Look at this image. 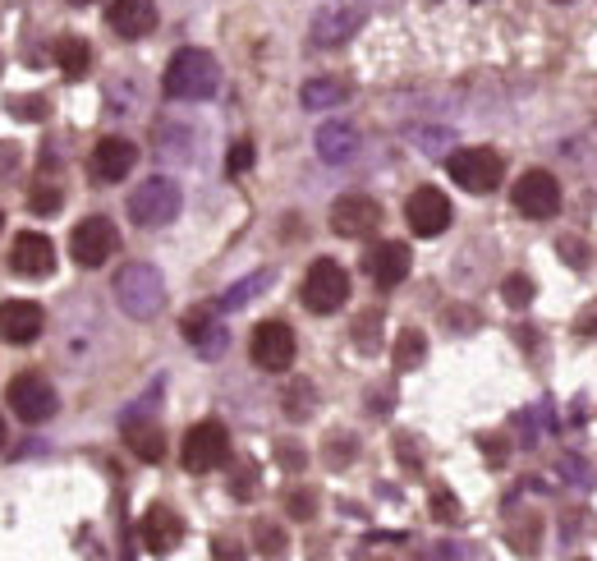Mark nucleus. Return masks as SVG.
<instances>
[{
  "instance_id": "obj_1",
  "label": "nucleus",
  "mask_w": 597,
  "mask_h": 561,
  "mask_svg": "<svg viewBox=\"0 0 597 561\" xmlns=\"http://www.w3.org/2000/svg\"><path fill=\"white\" fill-rule=\"evenodd\" d=\"M166 97L175 102H207L216 88H221V65H216L212 51L203 46H180L166 65V79H161Z\"/></svg>"
},
{
  "instance_id": "obj_2",
  "label": "nucleus",
  "mask_w": 597,
  "mask_h": 561,
  "mask_svg": "<svg viewBox=\"0 0 597 561\" xmlns=\"http://www.w3.org/2000/svg\"><path fill=\"white\" fill-rule=\"evenodd\" d=\"M115 304L134 322H147L157 318L161 304H166V281L152 263H124L115 272Z\"/></svg>"
},
{
  "instance_id": "obj_3",
  "label": "nucleus",
  "mask_w": 597,
  "mask_h": 561,
  "mask_svg": "<svg viewBox=\"0 0 597 561\" xmlns=\"http://www.w3.org/2000/svg\"><path fill=\"white\" fill-rule=\"evenodd\" d=\"M180 207H184L180 184L166 180V175H152V180H143L134 194H129V221L143 230H157L180 217Z\"/></svg>"
},
{
  "instance_id": "obj_4",
  "label": "nucleus",
  "mask_w": 597,
  "mask_h": 561,
  "mask_svg": "<svg viewBox=\"0 0 597 561\" xmlns=\"http://www.w3.org/2000/svg\"><path fill=\"white\" fill-rule=\"evenodd\" d=\"M308 313H336L345 309V299H350V272L336 263V258H317L313 267L304 272V290H299Z\"/></svg>"
},
{
  "instance_id": "obj_5",
  "label": "nucleus",
  "mask_w": 597,
  "mask_h": 561,
  "mask_svg": "<svg viewBox=\"0 0 597 561\" xmlns=\"http://www.w3.org/2000/svg\"><path fill=\"white\" fill-rule=\"evenodd\" d=\"M184 470L189 474H207V470H221L230 460V433L221 419H203V424H193L189 433H184Z\"/></svg>"
},
{
  "instance_id": "obj_6",
  "label": "nucleus",
  "mask_w": 597,
  "mask_h": 561,
  "mask_svg": "<svg viewBox=\"0 0 597 561\" xmlns=\"http://www.w3.org/2000/svg\"><path fill=\"white\" fill-rule=\"evenodd\" d=\"M510 203H515L519 217L529 221H552L556 212H561V184H556L552 171H524L515 180V189H510Z\"/></svg>"
},
{
  "instance_id": "obj_7",
  "label": "nucleus",
  "mask_w": 597,
  "mask_h": 561,
  "mask_svg": "<svg viewBox=\"0 0 597 561\" xmlns=\"http://www.w3.org/2000/svg\"><path fill=\"white\" fill-rule=\"evenodd\" d=\"M446 171L464 194H492L501 184V152L496 148H464L446 157Z\"/></svg>"
},
{
  "instance_id": "obj_8",
  "label": "nucleus",
  "mask_w": 597,
  "mask_h": 561,
  "mask_svg": "<svg viewBox=\"0 0 597 561\" xmlns=\"http://www.w3.org/2000/svg\"><path fill=\"white\" fill-rule=\"evenodd\" d=\"M248 355H253V364L262 368V373H285V368L294 364V355H299V341H294L290 322L281 318H267L253 327V341H248Z\"/></svg>"
},
{
  "instance_id": "obj_9",
  "label": "nucleus",
  "mask_w": 597,
  "mask_h": 561,
  "mask_svg": "<svg viewBox=\"0 0 597 561\" xmlns=\"http://www.w3.org/2000/svg\"><path fill=\"white\" fill-rule=\"evenodd\" d=\"M115 249H120V230H115L111 217H88V221L74 226V235H69V253H74V263L79 267L111 263Z\"/></svg>"
},
{
  "instance_id": "obj_10",
  "label": "nucleus",
  "mask_w": 597,
  "mask_h": 561,
  "mask_svg": "<svg viewBox=\"0 0 597 561\" xmlns=\"http://www.w3.org/2000/svg\"><path fill=\"white\" fill-rule=\"evenodd\" d=\"M10 410L19 414L23 424H46V419L60 410V396L42 373H19V378L10 382Z\"/></svg>"
},
{
  "instance_id": "obj_11",
  "label": "nucleus",
  "mask_w": 597,
  "mask_h": 561,
  "mask_svg": "<svg viewBox=\"0 0 597 561\" xmlns=\"http://www.w3.org/2000/svg\"><path fill=\"white\" fill-rule=\"evenodd\" d=\"M405 221H409V230H414L418 240H432V235H441V230L451 226V198L441 194L437 184H423V189L409 194Z\"/></svg>"
},
{
  "instance_id": "obj_12",
  "label": "nucleus",
  "mask_w": 597,
  "mask_h": 561,
  "mask_svg": "<svg viewBox=\"0 0 597 561\" xmlns=\"http://www.w3.org/2000/svg\"><path fill=\"white\" fill-rule=\"evenodd\" d=\"M377 226H382V207L372 203L368 194H345L331 207V230L345 235V240H368Z\"/></svg>"
},
{
  "instance_id": "obj_13",
  "label": "nucleus",
  "mask_w": 597,
  "mask_h": 561,
  "mask_svg": "<svg viewBox=\"0 0 597 561\" xmlns=\"http://www.w3.org/2000/svg\"><path fill=\"white\" fill-rule=\"evenodd\" d=\"M134 161H138V148L129 143V138L111 134V138H97V148H92L88 157V171L97 184H120L124 175L134 171Z\"/></svg>"
},
{
  "instance_id": "obj_14",
  "label": "nucleus",
  "mask_w": 597,
  "mask_h": 561,
  "mask_svg": "<svg viewBox=\"0 0 597 561\" xmlns=\"http://www.w3.org/2000/svg\"><path fill=\"white\" fill-rule=\"evenodd\" d=\"M46 327L42 304L33 299H5L0 304V341L5 345H33Z\"/></svg>"
},
{
  "instance_id": "obj_15",
  "label": "nucleus",
  "mask_w": 597,
  "mask_h": 561,
  "mask_svg": "<svg viewBox=\"0 0 597 561\" xmlns=\"http://www.w3.org/2000/svg\"><path fill=\"white\" fill-rule=\"evenodd\" d=\"M368 272H372V281H377L382 290H395L409 272H414V249H409L405 240H382V244H372V253H368Z\"/></svg>"
},
{
  "instance_id": "obj_16",
  "label": "nucleus",
  "mask_w": 597,
  "mask_h": 561,
  "mask_svg": "<svg viewBox=\"0 0 597 561\" xmlns=\"http://www.w3.org/2000/svg\"><path fill=\"white\" fill-rule=\"evenodd\" d=\"M138 539L147 543V552H175L184 543V520H180V511L175 506H166V502H157L152 511L143 516V525H138Z\"/></svg>"
},
{
  "instance_id": "obj_17",
  "label": "nucleus",
  "mask_w": 597,
  "mask_h": 561,
  "mask_svg": "<svg viewBox=\"0 0 597 561\" xmlns=\"http://www.w3.org/2000/svg\"><path fill=\"white\" fill-rule=\"evenodd\" d=\"M106 23L115 28V37L138 42L157 28V0H111L106 5Z\"/></svg>"
},
{
  "instance_id": "obj_18",
  "label": "nucleus",
  "mask_w": 597,
  "mask_h": 561,
  "mask_svg": "<svg viewBox=\"0 0 597 561\" xmlns=\"http://www.w3.org/2000/svg\"><path fill=\"white\" fill-rule=\"evenodd\" d=\"M10 267L19 276H51L56 272V244L37 235V230H23V235H14Z\"/></svg>"
},
{
  "instance_id": "obj_19",
  "label": "nucleus",
  "mask_w": 597,
  "mask_h": 561,
  "mask_svg": "<svg viewBox=\"0 0 597 561\" xmlns=\"http://www.w3.org/2000/svg\"><path fill=\"white\" fill-rule=\"evenodd\" d=\"M363 28V5H327L313 14V42L317 46H340Z\"/></svg>"
},
{
  "instance_id": "obj_20",
  "label": "nucleus",
  "mask_w": 597,
  "mask_h": 561,
  "mask_svg": "<svg viewBox=\"0 0 597 561\" xmlns=\"http://www.w3.org/2000/svg\"><path fill=\"white\" fill-rule=\"evenodd\" d=\"M180 332L189 345H198V355L203 359H221L226 355V327L216 322L212 309H189L180 322Z\"/></svg>"
},
{
  "instance_id": "obj_21",
  "label": "nucleus",
  "mask_w": 597,
  "mask_h": 561,
  "mask_svg": "<svg viewBox=\"0 0 597 561\" xmlns=\"http://www.w3.org/2000/svg\"><path fill=\"white\" fill-rule=\"evenodd\" d=\"M313 143H317V157L331 161V166H340V161H350L354 152H359V134H354V125H345V120L322 125Z\"/></svg>"
},
{
  "instance_id": "obj_22",
  "label": "nucleus",
  "mask_w": 597,
  "mask_h": 561,
  "mask_svg": "<svg viewBox=\"0 0 597 561\" xmlns=\"http://www.w3.org/2000/svg\"><path fill=\"white\" fill-rule=\"evenodd\" d=\"M124 442H129V451H134L138 460H147V465H157V460L166 456V433H161L157 424L129 419V424H124Z\"/></svg>"
},
{
  "instance_id": "obj_23",
  "label": "nucleus",
  "mask_w": 597,
  "mask_h": 561,
  "mask_svg": "<svg viewBox=\"0 0 597 561\" xmlns=\"http://www.w3.org/2000/svg\"><path fill=\"white\" fill-rule=\"evenodd\" d=\"M299 102H304L308 111H331V106L350 102V83L345 79H308L304 88H299Z\"/></svg>"
},
{
  "instance_id": "obj_24",
  "label": "nucleus",
  "mask_w": 597,
  "mask_h": 561,
  "mask_svg": "<svg viewBox=\"0 0 597 561\" xmlns=\"http://www.w3.org/2000/svg\"><path fill=\"white\" fill-rule=\"evenodd\" d=\"M56 65L65 79H88V69H92V46L83 42V37H60L56 42Z\"/></svg>"
},
{
  "instance_id": "obj_25",
  "label": "nucleus",
  "mask_w": 597,
  "mask_h": 561,
  "mask_svg": "<svg viewBox=\"0 0 597 561\" xmlns=\"http://www.w3.org/2000/svg\"><path fill=\"white\" fill-rule=\"evenodd\" d=\"M391 359H395V368H400V373H414V368L428 359V336L418 332V327H405V332L395 336Z\"/></svg>"
},
{
  "instance_id": "obj_26",
  "label": "nucleus",
  "mask_w": 597,
  "mask_h": 561,
  "mask_svg": "<svg viewBox=\"0 0 597 561\" xmlns=\"http://www.w3.org/2000/svg\"><path fill=\"white\" fill-rule=\"evenodd\" d=\"M281 405H285V414H290L294 424H304L308 414L317 410V387L308 378H294L290 387H285V401Z\"/></svg>"
},
{
  "instance_id": "obj_27",
  "label": "nucleus",
  "mask_w": 597,
  "mask_h": 561,
  "mask_svg": "<svg viewBox=\"0 0 597 561\" xmlns=\"http://www.w3.org/2000/svg\"><path fill=\"white\" fill-rule=\"evenodd\" d=\"M267 281H271L267 267H262V272H253V276H244L235 290H226V295H221V309H244L248 299H258L262 290H267Z\"/></svg>"
},
{
  "instance_id": "obj_28",
  "label": "nucleus",
  "mask_w": 597,
  "mask_h": 561,
  "mask_svg": "<svg viewBox=\"0 0 597 561\" xmlns=\"http://www.w3.org/2000/svg\"><path fill=\"white\" fill-rule=\"evenodd\" d=\"M501 299H506L510 309H529L533 299H538V286H533V276L510 272L506 281H501Z\"/></svg>"
},
{
  "instance_id": "obj_29",
  "label": "nucleus",
  "mask_w": 597,
  "mask_h": 561,
  "mask_svg": "<svg viewBox=\"0 0 597 561\" xmlns=\"http://www.w3.org/2000/svg\"><path fill=\"white\" fill-rule=\"evenodd\" d=\"M60 203H65V189H60V184H37L33 194H28V212H33V217H56Z\"/></svg>"
},
{
  "instance_id": "obj_30",
  "label": "nucleus",
  "mask_w": 597,
  "mask_h": 561,
  "mask_svg": "<svg viewBox=\"0 0 597 561\" xmlns=\"http://www.w3.org/2000/svg\"><path fill=\"white\" fill-rule=\"evenodd\" d=\"M5 111L14 115V120H28V125H37V120H46V115H51V102H46V97H10V106H5Z\"/></svg>"
},
{
  "instance_id": "obj_31",
  "label": "nucleus",
  "mask_w": 597,
  "mask_h": 561,
  "mask_svg": "<svg viewBox=\"0 0 597 561\" xmlns=\"http://www.w3.org/2000/svg\"><path fill=\"white\" fill-rule=\"evenodd\" d=\"M253 539H258V552L262 557H281L285 552V529L281 525H271V520H258V525H253Z\"/></svg>"
},
{
  "instance_id": "obj_32",
  "label": "nucleus",
  "mask_w": 597,
  "mask_h": 561,
  "mask_svg": "<svg viewBox=\"0 0 597 561\" xmlns=\"http://www.w3.org/2000/svg\"><path fill=\"white\" fill-rule=\"evenodd\" d=\"M428 511H432V520H441V525H455V520H460V497H455L451 488H432Z\"/></svg>"
},
{
  "instance_id": "obj_33",
  "label": "nucleus",
  "mask_w": 597,
  "mask_h": 561,
  "mask_svg": "<svg viewBox=\"0 0 597 561\" xmlns=\"http://www.w3.org/2000/svg\"><path fill=\"white\" fill-rule=\"evenodd\" d=\"M556 253H561V263L575 267V272H584V267L593 263V253H588V244L579 240V235H561V240H556Z\"/></svg>"
},
{
  "instance_id": "obj_34",
  "label": "nucleus",
  "mask_w": 597,
  "mask_h": 561,
  "mask_svg": "<svg viewBox=\"0 0 597 561\" xmlns=\"http://www.w3.org/2000/svg\"><path fill=\"white\" fill-rule=\"evenodd\" d=\"M285 511H290V520H313L317 516V493L313 488H294V493H285Z\"/></svg>"
},
{
  "instance_id": "obj_35",
  "label": "nucleus",
  "mask_w": 597,
  "mask_h": 561,
  "mask_svg": "<svg viewBox=\"0 0 597 561\" xmlns=\"http://www.w3.org/2000/svg\"><path fill=\"white\" fill-rule=\"evenodd\" d=\"M377 336H382V313H363L359 322H354V345L359 350H377Z\"/></svg>"
},
{
  "instance_id": "obj_36",
  "label": "nucleus",
  "mask_w": 597,
  "mask_h": 561,
  "mask_svg": "<svg viewBox=\"0 0 597 561\" xmlns=\"http://www.w3.org/2000/svg\"><path fill=\"white\" fill-rule=\"evenodd\" d=\"M451 129H418L414 134V143H418V152H428V157H441V152L451 148Z\"/></svg>"
},
{
  "instance_id": "obj_37",
  "label": "nucleus",
  "mask_w": 597,
  "mask_h": 561,
  "mask_svg": "<svg viewBox=\"0 0 597 561\" xmlns=\"http://www.w3.org/2000/svg\"><path fill=\"white\" fill-rule=\"evenodd\" d=\"M253 157H258L253 143H248V138H235V148L226 152V175H244L248 166H253Z\"/></svg>"
},
{
  "instance_id": "obj_38",
  "label": "nucleus",
  "mask_w": 597,
  "mask_h": 561,
  "mask_svg": "<svg viewBox=\"0 0 597 561\" xmlns=\"http://www.w3.org/2000/svg\"><path fill=\"white\" fill-rule=\"evenodd\" d=\"M478 447H483V456H487V465H492V470H501V465H506V456H510V442H506V437L478 433Z\"/></svg>"
},
{
  "instance_id": "obj_39",
  "label": "nucleus",
  "mask_w": 597,
  "mask_h": 561,
  "mask_svg": "<svg viewBox=\"0 0 597 561\" xmlns=\"http://www.w3.org/2000/svg\"><path fill=\"white\" fill-rule=\"evenodd\" d=\"M350 456H359V442L345 437V433H331V442H327V460H331V465H340V460H350Z\"/></svg>"
},
{
  "instance_id": "obj_40",
  "label": "nucleus",
  "mask_w": 597,
  "mask_h": 561,
  "mask_svg": "<svg viewBox=\"0 0 597 561\" xmlns=\"http://www.w3.org/2000/svg\"><path fill=\"white\" fill-rule=\"evenodd\" d=\"M230 493H235V497H253V493H258V465H244V470L230 479Z\"/></svg>"
},
{
  "instance_id": "obj_41",
  "label": "nucleus",
  "mask_w": 597,
  "mask_h": 561,
  "mask_svg": "<svg viewBox=\"0 0 597 561\" xmlns=\"http://www.w3.org/2000/svg\"><path fill=\"white\" fill-rule=\"evenodd\" d=\"M561 470H565V479H570V483H584V488H593V474H588V465H584V460H575V456H565L561 460Z\"/></svg>"
},
{
  "instance_id": "obj_42",
  "label": "nucleus",
  "mask_w": 597,
  "mask_h": 561,
  "mask_svg": "<svg viewBox=\"0 0 597 561\" xmlns=\"http://www.w3.org/2000/svg\"><path fill=\"white\" fill-rule=\"evenodd\" d=\"M14 166H19V143H5V138H0V180L14 175Z\"/></svg>"
},
{
  "instance_id": "obj_43",
  "label": "nucleus",
  "mask_w": 597,
  "mask_h": 561,
  "mask_svg": "<svg viewBox=\"0 0 597 561\" xmlns=\"http://www.w3.org/2000/svg\"><path fill=\"white\" fill-rule=\"evenodd\" d=\"M446 318H451L455 332H474V327H478V313L474 309H446Z\"/></svg>"
},
{
  "instance_id": "obj_44",
  "label": "nucleus",
  "mask_w": 597,
  "mask_h": 561,
  "mask_svg": "<svg viewBox=\"0 0 597 561\" xmlns=\"http://www.w3.org/2000/svg\"><path fill=\"white\" fill-rule=\"evenodd\" d=\"M575 332H579V336H597V299L575 318Z\"/></svg>"
},
{
  "instance_id": "obj_45",
  "label": "nucleus",
  "mask_w": 597,
  "mask_h": 561,
  "mask_svg": "<svg viewBox=\"0 0 597 561\" xmlns=\"http://www.w3.org/2000/svg\"><path fill=\"white\" fill-rule=\"evenodd\" d=\"M276 460H285L290 470H304V451L290 447V442H281V447H276Z\"/></svg>"
},
{
  "instance_id": "obj_46",
  "label": "nucleus",
  "mask_w": 597,
  "mask_h": 561,
  "mask_svg": "<svg viewBox=\"0 0 597 561\" xmlns=\"http://www.w3.org/2000/svg\"><path fill=\"white\" fill-rule=\"evenodd\" d=\"M0 447H5V419H0Z\"/></svg>"
},
{
  "instance_id": "obj_47",
  "label": "nucleus",
  "mask_w": 597,
  "mask_h": 561,
  "mask_svg": "<svg viewBox=\"0 0 597 561\" xmlns=\"http://www.w3.org/2000/svg\"><path fill=\"white\" fill-rule=\"evenodd\" d=\"M69 5H88V0H69Z\"/></svg>"
},
{
  "instance_id": "obj_48",
  "label": "nucleus",
  "mask_w": 597,
  "mask_h": 561,
  "mask_svg": "<svg viewBox=\"0 0 597 561\" xmlns=\"http://www.w3.org/2000/svg\"><path fill=\"white\" fill-rule=\"evenodd\" d=\"M0 74H5V56H0Z\"/></svg>"
},
{
  "instance_id": "obj_49",
  "label": "nucleus",
  "mask_w": 597,
  "mask_h": 561,
  "mask_svg": "<svg viewBox=\"0 0 597 561\" xmlns=\"http://www.w3.org/2000/svg\"><path fill=\"white\" fill-rule=\"evenodd\" d=\"M552 5H570V0H552Z\"/></svg>"
},
{
  "instance_id": "obj_50",
  "label": "nucleus",
  "mask_w": 597,
  "mask_h": 561,
  "mask_svg": "<svg viewBox=\"0 0 597 561\" xmlns=\"http://www.w3.org/2000/svg\"><path fill=\"white\" fill-rule=\"evenodd\" d=\"M0 230H5V212H0Z\"/></svg>"
}]
</instances>
